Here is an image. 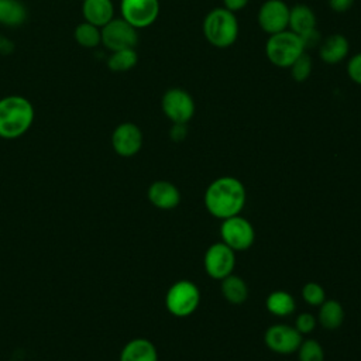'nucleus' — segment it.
Segmentation results:
<instances>
[{
  "instance_id": "9d476101",
  "label": "nucleus",
  "mask_w": 361,
  "mask_h": 361,
  "mask_svg": "<svg viewBox=\"0 0 361 361\" xmlns=\"http://www.w3.org/2000/svg\"><path fill=\"white\" fill-rule=\"evenodd\" d=\"M120 14L134 28H147L158 18L159 0H120Z\"/></svg>"
},
{
  "instance_id": "c756f323",
  "label": "nucleus",
  "mask_w": 361,
  "mask_h": 361,
  "mask_svg": "<svg viewBox=\"0 0 361 361\" xmlns=\"http://www.w3.org/2000/svg\"><path fill=\"white\" fill-rule=\"evenodd\" d=\"M188 135V127L183 123H172V127L169 130V138L173 142H180Z\"/></svg>"
},
{
  "instance_id": "bb28decb",
  "label": "nucleus",
  "mask_w": 361,
  "mask_h": 361,
  "mask_svg": "<svg viewBox=\"0 0 361 361\" xmlns=\"http://www.w3.org/2000/svg\"><path fill=\"white\" fill-rule=\"evenodd\" d=\"M302 298L310 306H320L326 300V292L317 282H307L302 288Z\"/></svg>"
},
{
  "instance_id": "9b49d317",
  "label": "nucleus",
  "mask_w": 361,
  "mask_h": 361,
  "mask_svg": "<svg viewBox=\"0 0 361 361\" xmlns=\"http://www.w3.org/2000/svg\"><path fill=\"white\" fill-rule=\"evenodd\" d=\"M290 7L283 0H267L258 10V25L268 35L288 30Z\"/></svg>"
},
{
  "instance_id": "f257e3e1",
  "label": "nucleus",
  "mask_w": 361,
  "mask_h": 361,
  "mask_svg": "<svg viewBox=\"0 0 361 361\" xmlns=\"http://www.w3.org/2000/svg\"><path fill=\"white\" fill-rule=\"evenodd\" d=\"M203 200L206 210L213 217L224 220L240 214L245 206L247 192L237 178L220 176L207 186Z\"/></svg>"
},
{
  "instance_id": "a878e982",
  "label": "nucleus",
  "mask_w": 361,
  "mask_h": 361,
  "mask_svg": "<svg viewBox=\"0 0 361 361\" xmlns=\"http://www.w3.org/2000/svg\"><path fill=\"white\" fill-rule=\"evenodd\" d=\"M312 66H313L312 58H310L306 52H303V54L289 66L290 75H292L293 80L298 82V83L305 82V80L310 76V73H312Z\"/></svg>"
},
{
  "instance_id": "ddd939ff",
  "label": "nucleus",
  "mask_w": 361,
  "mask_h": 361,
  "mask_svg": "<svg viewBox=\"0 0 361 361\" xmlns=\"http://www.w3.org/2000/svg\"><path fill=\"white\" fill-rule=\"evenodd\" d=\"M265 345L276 354H292L296 353L302 343V334L295 329V326L288 324H272L267 329L264 334Z\"/></svg>"
},
{
  "instance_id": "cd10ccee",
  "label": "nucleus",
  "mask_w": 361,
  "mask_h": 361,
  "mask_svg": "<svg viewBox=\"0 0 361 361\" xmlns=\"http://www.w3.org/2000/svg\"><path fill=\"white\" fill-rule=\"evenodd\" d=\"M316 317L310 313H300L296 320H295V329L300 333V334H307L310 331L314 330L316 327Z\"/></svg>"
},
{
  "instance_id": "39448f33",
  "label": "nucleus",
  "mask_w": 361,
  "mask_h": 361,
  "mask_svg": "<svg viewBox=\"0 0 361 361\" xmlns=\"http://www.w3.org/2000/svg\"><path fill=\"white\" fill-rule=\"evenodd\" d=\"M200 303V290L192 282L180 279L169 286L165 295L166 310L175 317H188Z\"/></svg>"
},
{
  "instance_id": "6e6552de",
  "label": "nucleus",
  "mask_w": 361,
  "mask_h": 361,
  "mask_svg": "<svg viewBox=\"0 0 361 361\" xmlns=\"http://www.w3.org/2000/svg\"><path fill=\"white\" fill-rule=\"evenodd\" d=\"M138 44V30L126 20L113 18L102 27V45L110 52L135 48Z\"/></svg>"
},
{
  "instance_id": "a211bd4d",
  "label": "nucleus",
  "mask_w": 361,
  "mask_h": 361,
  "mask_svg": "<svg viewBox=\"0 0 361 361\" xmlns=\"http://www.w3.org/2000/svg\"><path fill=\"white\" fill-rule=\"evenodd\" d=\"M317 28V18L314 11L306 4H296L289 10V25L288 30L298 34L299 37Z\"/></svg>"
},
{
  "instance_id": "473e14b6",
  "label": "nucleus",
  "mask_w": 361,
  "mask_h": 361,
  "mask_svg": "<svg viewBox=\"0 0 361 361\" xmlns=\"http://www.w3.org/2000/svg\"><path fill=\"white\" fill-rule=\"evenodd\" d=\"M13 49V42L4 37H0V54L6 55Z\"/></svg>"
},
{
  "instance_id": "7ed1b4c3",
  "label": "nucleus",
  "mask_w": 361,
  "mask_h": 361,
  "mask_svg": "<svg viewBox=\"0 0 361 361\" xmlns=\"http://www.w3.org/2000/svg\"><path fill=\"white\" fill-rule=\"evenodd\" d=\"M203 35L206 41L216 48L231 47L238 37V20L233 11L224 7L210 10L203 20Z\"/></svg>"
},
{
  "instance_id": "423d86ee",
  "label": "nucleus",
  "mask_w": 361,
  "mask_h": 361,
  "mask_svg": "<svg viewBox=\"0 0 361 361\" xmlns=\"http://www.w3.org/2000/svg\"><path fill=\"white\" fill-rule=\"evenodd\" d=\"M161 109L172 123L188 124L195 114L196 106L189 92L182 87H171L162 94Z\"/></svg>"
},
{
  "instance_id": "20e7f679",
  "label": "nucleus",
  "mask_w": 361,
  "mask_h": 361,
  "mask_svg": "<svg viewBox=\"0 0 361 361\" xmlns=\"http://www.w3.org/2000/svg\"><path fill=\"white\" fill-rule=\"evenodd\" d=\"M303 52L306 48L302 38L290 30L272 34L265 42V55L276 68H289Z\"/></svg>"
},
{
  "instance_id": "4be33fe9",
  "label": "nucleus",
  "mask_w": 361,
  "mask_h": 361,
  "mask_svg": "<svg viewBox=\"0 0 361 361\" xmlns=\"http://www.w3.org/2000/svg\"><path fill=\"white\" fill-rule=\"evenodd\" d=\"M265 306H267V310L276 317L289 316L293 313L296 307L293 296L286 290L271 292L265 300Z\"/></svg>"
},
{
  "instance_id": "2eb2a0df",
  "label": "nucleus",
  "mask_w": 361,
  "mask_h": 361,
  "mask_svg": "<svg viewBox=\"0 0 361 361\" xmlns=\"http://www.w3.org/2000/svg\"><path fill=\"white\" fill-rule=\"evenodd\" d=\"M350 51L348 39L343 34H331L319 44V56L324 63L334 65L347 58Z\"/></svg>"
},
{
  "instance_id": "aec40b11",
  "label": "nucleus",
  "mask_w": 361,
  "mask_h": 361,
  "mask_svg": "<svg viewBox=\"0 0 361 361\" xmlns=\"http://www.w3.org/2000/svg\"><path fill=\"white\" fill-rule=\"evenodd\" d=\"M317 322L327 330H336L343 324L344 320V309L340 302L334 299L324 300L319 306Z\"/></svg>"
},
{
  "instance_id": "7c9ffc66",
  "label": "nucleus",
  "mask_w": 361,
  "mask_h": 361,
  "mask_svg": "<svg viewBox=\"0 0 361 361\" xmlns=\"http://www.w3.org/2000/svg\"><path fill=\"white\" fill-rule=\"evenodd\" d=\"M327 3L334 13H345L353 7L354 0H327Z\"/></svg>"
},
{
  "instance_id": "1a4fd4ad",
  "label": "nucleus",
  "mask_w": 361,
  "mask_h": 361,
  "mask_svg": "<svg viewBox=\"0 0 361 361\" xmlns=\"http://www.w3.org/2000/svg\"><path fill=\"white\" fill-rule=\"evenodd\" d=\"M235 251L231 250L227 244L214 243L212 244L203 257V267L206 274L217 281L233 274L235 267Z\"/></svg>"
},
{
  "instance_id": "412c9836",
  "label": "nucleus",
  "mask_w": 361,
  "mask_h": 361,
  "mask_svg": "<svg viewBox=\"0 0 361 361\" xmlns=\"http://www.w3.org/2000/svg\"><path fill=\"white\" fill-rule=\"evenodd\" d=\"M221 295L231 305H241L248 298L247 283L237 275L230 274L221 279Z\"/></svg>"
},
{
  "instance_id": "0eeeda50",
  "label": "nucleus",
  "mask_w": 361,
  "mask_h": 361,
  "mask_svg": "<svg viewBox=\"0 0 361 361\" xmlns=\"http://www.w3.org/2000/svg\"><path fill=\"white\" fill-rule=\"evenodd\" d=\"M221 241L234 251L248 250L255 240L252 224L240 214L224 219L220 226Z\"/></svg>"
},
{
  "instance_id": "dca6fc26",
  "label": "nucleus",
  "mask_w": 361,
  "mask_h": 361,
  "mask_svg": "<svg viewBox=\"0 0 361 361\" xmlns=\"http://www.w3.org/2000/svg\"><path fill=\"white\" fill-rule=\"evenodd\" d=\"M82 16L83 21L102 28L114 18L113 0H83Z\"/></svg>"
},
{
  "instance_id": "6ab92c4d",
  "label": "nucleus",
  "mask_w": 361,
  "mask_h": 361,
  "mask_svg": "<svg viewBox=\"0 0 361 361\" xmlns=\"http://www.w3.org/2000/svg\"><path fill=\"white\" fill-rule=\"evenodd\" d=\"M28 10L21 0H0V25L16 28L25 23Z\"/></svg>"
},
{
  "instance_id": "f3484780",
  "label": "nucleus",
  "mask_w": 361,
  "mask_h": 361,
  "mask_svg": "<svg viewBox=\"0 0 361 361\" xmlns=\"http://www.w3.org/2000/svg\"><path fill=\"white\" fill-rule=\"evenodd\" d=\"M118 361H158V353L152 341L138 337L124 344Z\"/></svg>"
},
{
  "instance_id": "2f4dec72",
  "label": "nucleus",
  "mask_w": 361,
  "mask_h": 361,
  "mask_svg": "<svg viewBox=\"0 0 361 361\" xmlns=\"http://www.w3.org/2000/svg\"><path fill=\"white\" fill-rule=\"evenodd\" d=\"M248 1L250 0H223V4H224L223 7L227 8L228 11L235 13V11L243 10L248 4Z\"/></svg>"
},
{
  "instance_id": "f8f14e48",
  "label": "nucleus",
  "mask_w": 361,
  "mask_h": 361,
  "mask_svg": "<svg viewBox=\"0 0 361 361\" xmlns=\"http://www.w3.org/2000/svg\"><path fill=\"white\" fill-rule=\"evenodd\" d=\"M142 131L131 121L120 123L111 133V147L114 152L123 158L134 157L142 147Z\"/></svg>"
},
{
  "instance_id": "b1692460",
  "label": "nucleus",
  "mask_w": 361,
  "mask_h": 361,
  "mask_svg": "<svg viewBox=\"0 0 361 361\" xmlns=\"http://www.w3.org/2000/svg\"><path fill=\"white\" fill-rule=\"evenodd\" d=\"M138 62V54L135 48L118 49L110 52L107 58V68L111 72H127L131 71Z\"/></svg>"
},
{
  "instance_id": "c85d7f7f",
  "label": "nucleus",
  "mask_w": 361,
  "mask_h": 361,
  "mask_svg": "<svg viewBox=\"0 0 361 361\" xmlns=\"http://www.w3.org/2000/svg\"><path fill=\"white\" fill-rule=\"evenodd\" d=\"M347 75L348 78L361 86V52L353 55L347 62Z\"/></svg>"
},
{
  "instance_id": "393cba45",
  "label": "nucleus",
  "mask_w": 361,
  "mask_h": 361,
  "mask_svg": "<svg viewBox=\"0 0 361 361\" xmlns=\"http://www.w3.org/2000/svg\"><path fill=\"white\" fill-rule=\"evenodd\" d=\"M296 353L299 361H324V350L314 338L302 340Z\"/></svg>"
},
{
  "instance_id": "4468645a",
  "label": "nucleus",
  "mask_w": 361,
  "mask_h": 361,
  "mask_svg": "<svg viewBox=\"0 0 361 361\" xmlns=\"http://www.w3.org/2000/svg\"><path fill=\"white\" fill-rule=\"evenodd\" d=\"M147 197L152 206L161 210H172L180 202L179 189L168 180H155L147 190Z\"/></svg>"
},
{
  "instance_id": "f03ea898",
  "label": "nucleus",
  "mask_w": 361,
  "mask_h": 361,
  "mask_svg": "<svg viewBox=\"0 0 361 361\" xmlns=\"http://www.w3.org/2000/svg\"><path fill=\"white\" fill-rule=\"evenodd\" d=\"M35 109L21 94L0 97V138L16 140L23 137L32 126Z\"/></svg>"
},
{
  "instance_id": "5701e85b",
  "label": "nucleus",
  "mask_w": 361,
  "mask_h": 361,
  "mask_svg": "<svg viewBox=\"0 0 361 361\" xmlns=\"http://www.w3.org/2000/svg\"><path fill=\"white\" fill-rule=\"evenodd\" d=\"M73 38L82 48H97L102 44V28L87 21L79 23L73 30Z\"/></svg>"
}]
</instances>
